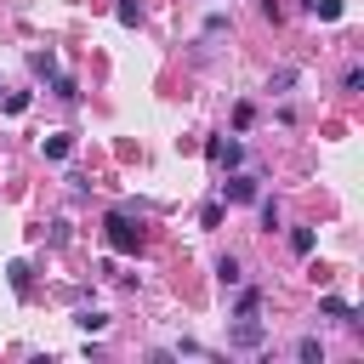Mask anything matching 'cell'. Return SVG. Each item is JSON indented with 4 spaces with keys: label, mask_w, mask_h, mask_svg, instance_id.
Listing matches in <instances>:
<instances>
[{
    "label": "cell",
    "mask_w": 364,
    "mask_h": 364,
    "mask_svg": "<svg viewBox=\"0 0 364 364\" xmlns=\"http://www.w3.org/2000/svg\"><path fill=\"white\" fill-rule=\"evenodd\" d=\"M102 239H108V245H114L119 256H136V250H142V228H136V222H131L125 210H114V216L102 222Z\"/></svg>",
    "instance_id": "obj_1"
},
{
    "label": "cell",
    "mask_w": 364,
    "mask_h": 364,
    "mask_svg": "<svg viewBox=\"0 0 364 364\" xmlns=\"http://www.w3.org/2000/svg\"><path fill=\"white\" fill-rule=\"evenodd\" d=\"M228 341H233V347H262V341H267V324H262L256 313H239V324L228 330Z\"/></svg>",
    "instance_id": "obj_2"
},
{
    "label": "cell",
    "mask_w": 364,
    "mask_h": 364,
    "mask_svg": "<svg viewBox=\"0 0 364 364\" xmlns=\"http://www.w3.org/2000/svg\"><path fill=\"white\" fill-rule=\"evenodd\" d=\"M205 159H210V165H228V171H233V165L245 159V148H239L233 136H228V142H222V136H210V142H205Z\"/></svg>",
    "instance_id": "obj_3"
},
{
    "label": "cell",
    "mask_w": 364,
    "mask_h": 364,
    "mask_svg": "<svg viewBox=\"0 0 364 364\" xmlns=\"http://www.w3.org/2000/svg\"><path fill=\"white\" fill-rule=\"evenodd\" d=\"M222 193H228L233 205H250V199H256V176H228V182H222Z\"/></svg>",
    "instance_id": "obj_4"
},
{
    "label": "cell",
    "mask_w": 364,
    "mask_h": 364,
    "mask_svg": "<svg viewBox=\"0 0 364 364\" xmlns=\"http://www.w3.org/2000/svg\"><path fill=\"white\" fill-rule=\"evenodd\" d=\"M28 68L40 74V80H57V51L46 46V51H28Z\"/></svg>",
    "instance_id": "obj_5"
},
{
    "label": "cell",
    "mask_w": 364,
    "mask_h": 364,
    "mask_svg": "<svg viewBox=\"0 0 364 364\" xmlns=\"http://www.w3.org/2000/svg\"><path fill=\"white\" fill-rule=\"evenodd\" d=\"M40 148H46V159H68V154H74V136H68V131H51Z\"/></svg>",
    "instance_id": "obj_6"
},
{
    "label": "cell",
    "mask_w": 364,
    "mask_h": 364,
    "mask_svg": "<svg viewBox=\"0 0 364 364\" xmlns=\"http://www.w3.org/2000/svg\"><path fill=\"white\" fill-rule=\"evenodd\" d=\"M318 313H324V318H341V324H358V318H353V307H347L341 296H318Z\"/></svg>",
    "instance_id": "obj_7"
},
{
    "label": "cell",
    "mask_w": 364,
    "mask_h": 364,
    "mask_svg": "<svg viewBox=\"0 0 364 364\" xmlns=\"http://www.w3.org/2000/svg\"><path fill=\"white\" fill-rule=\"evenodd\" d=\"M74 324H80L85 336H102V330H108V313H97V307H80V313H74Z\"/></svg>",
    "instance_id": "obj_8"
},
{
    "label": "cell",
    "mask_w": 364,
    "mask_h": 364,
    "mask_svg": "<svg viewBox=\"0 0 364 364\" xmlns=\"http://www.w3.org/2000/svg\"><path fill=\"white\" fill-rule=\"evenodd\" d=\"M313 245H318L313 228H290V250H296V256H313Z\"/></svg>",
    "instance_id": "obj_9"
},
{
    "label": "cell",
    "mask_w": 364,
    "mask_h": 364,
    "mask_svg": "<svg viewBox=\"0 0 364 364\" xmlns=\"http://www.w3.org/2000/svg\"><path fill=\"white\" fill-rule=\"evenodd\" d=\"M114 17H119L125 28H136V23H142V0H119V6H114Z\"/></svg>",
    "instance_id": "obj_10"
},
{
    "label": "cell",
    "mask_w": 364,
    "mask_h": 364,
    "mask_svg": "<svg viewBox=\"0 0 364 364\" xmlns=\"http://www.w3.org/2000/svg\"><path fill=\"white\" fill-rule=\"evenodd\" d=\"M51 91H57L63 102H74V97H80V80H74V74H57V80H51Z\"/></svg>",
    "instance_id": "obj_11"
},
{
    "label": "cell",
    "mask_w": 364,
    "mask_h": 364,
    "mask_svg": "<svg viewBox=\"0 0 364 364\" xmlns=\"http://www.w3.org/2000/svg\"><path fill=\"white\" fill-rule=\"evenodd\" d=\"M296 353H301V364H324V347H318V336H301V347H296Z\"/></svg>",
    "instance_id": "obj_12"
},
{
    "label": "cell",
    "mask_w": 364,
    "mask_h": 364,
    "mask_svg": "<svg viewBox=\"0 0 364 364\" xmlns=\"http://www.w3.org/2000/svg\"><path fill=\"white\" fill-rule=\"evenodd\" d=\"M6 273H11V290H17V296H28V262H11Z\"/></svg>",
    "instance_id": "obj_13"
},
{
    "label": "cell",
    "mask_w": 364,
    "mask_h": 364,
    "mask_svg": "<svg viewBox=\"0 0 364 364\" xmlns=\"http://www.w3.org/2000/svg\"><path fill=\"white\" fill-rule=\"evenodd\" d=\"M307 11H313V17H324V23H336V17H341V0H313Z\"/></svg>",
    "instance_id": "obj_14"
},
{
    "label": "cell",
    "mask_w": 364,
    "mask_h": 364,
    "mask_svg": "<svg viewBox=\"0 0 364 364\" xmlns=\"http://www.w3.org/2000/svg\"><path fill=\"white\" fill-rule=\"evenodd\" d=\"M216 279H222V284H239V262L222 256V262H216Z\"/></svg>",
    "instance_id": "obj_15"
},
{
    "label": "cell",
    "mask_w": 364,
    "mask_h": 364,
    "mask_svg": "<svg viewBox=\"0 0 364 364\" xmlns=\"http://www.w3.org/2000/svg\"><path fill=\"white\" fill-rule=\"evenodd\" d=\"M262 228H267V233L279 228V199H262Z\"/></svg>",
    "instance_id": "obj_16"
},
{
    "label": "cell",
    "mask_w": 364,
    "mask_h": 364,
    "mask_svg": "<svg viewBox=\"0 0 364 364\" xmlns=\"http://www.w3.org/2000/svg\"><path fill=\"white\" fill-rule=\"evenodd\" d=\"M256 307H262V290H256V284H250V290H239V313H256Z\"/></svg>",
    "instance_id": "obj_17"
},
{
    "label": "cell",
    "mask_w": 364,
    "mask_h": 364,
    "mask_svg": "<svg viewBox=\"0 0 364 364\" xmlns=\"http://www.w3.org/2000/svg\"><path fill=\"white\" fill-rule=\"evenodd\" d=\"M341 91H364V68H347L341 74Z\"/></svg>",
    "instance_id": "obj_18"
},
{
    "label": "cell",
    "mask_w": 364,
    "mask_h": 364,
    "mask_svg": "<svg viewBox=\"0 0 364 364\" xmlns=\"http://www.w3.org/2000/svg\"><path fill=\"white\" fill-rule=\"evenodd\" d=\"M199 222H205V228H222V205H216V199H210V205H205V210H199Z\"/></svg>",
    "instance_id": "obj_19"
},
{
    "label": "cell",
    "mask_w": 364,
    "mask_h": 364,
    "mask_svg": "<svg viewBox=\"0 0 364 364\" xmlns=\"http://www.w3.org/2000/svg\"><path fill=\"white\" fill-rule=\"evenodd\" d=\"M0 91H6V85H0Z\"/></svg>",
    "instance_id": "obj_20"
}]
</instances>
